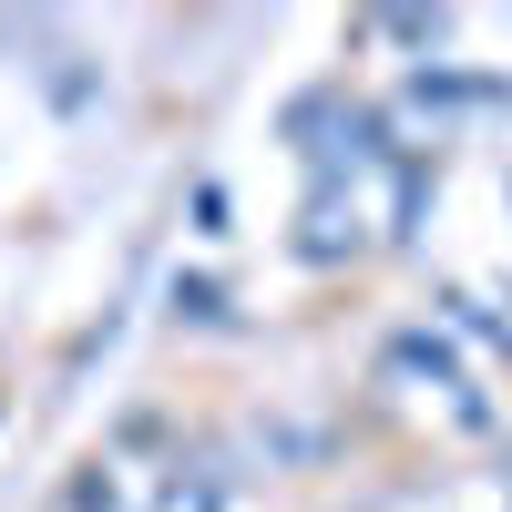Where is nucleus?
Returning a JSON list of instances; mask_svg holds the SVG:
<instances>
[{
  "label": "nucleus",
  "instance_id": "obj_2",
  "mask_svg": "<svg viewBox=\"0 0 512 512\" xmlns=\"http://www.w3.org/2000/svg\"><path fill=\"white\" fill-rule=\"evenodd\" d=\"M390 379H410V390L431 400L441 420H461V431H482V420H492V400H482V379L461 369V359L441 349L431 328H410V338H390Z\"/></svg>",
  "mask_w": 512,
  "mask_h": 512
},
{
  "label": "nucleus",
  "instance_id": "obj_1",
  "mask_svg": "<svg viewBox=\"0 0 512 512\" xmlns=\"http://www.w3.org/2000/svg\"><path fill=\"white\" fill-rule=\"evenodd\" d=\"M82 512H226V482L205 461L164 451V461H134V431H123L93 472H82Z\"/></svg>",
  "mask_w": 512,
  "mask_h": 512
}]
</instances>
